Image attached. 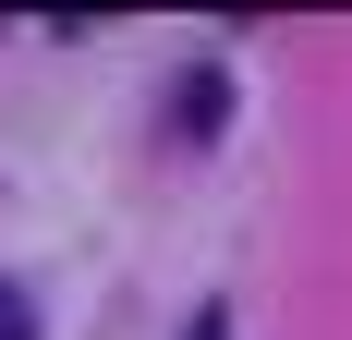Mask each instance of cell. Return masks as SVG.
Segmentation results:
<instances>
[{
    "mask_svg": "<svg viewBox=\"0 0 352 340\" xmlns=\"http://www.w3.org/2000/svg\"><path fill=\"white\" fill-rule=\"evenodd\" d=\"M219 122H231V73H219V61H195V73L170 85V134H195V146H207Z\"/></svg>",
    "mask_w": 352,
    "mask_h": 340,
    "instance_id": "obj_1",
    "label": "cell"
},
{
    "mask_svg": "<svg viewBox=\"0 0 352 340\" xmlns=\"http://www.w3.org/2000/svg\"><path fill=\"white\" fill-rule=\"evenodd\" d=\"M0 340H36V304L12 292V279H0Z\"/></svg>",
    "mask_w": 352,
    "mask_h": 340,
    "instance_id": "obj_2",
    "label": "cell"
},
{
    "mask_svg": "<svg viewBox=\"0 0 352 340\" xmlns=\"http://www.w3.org/2000/svg\"><path fill=\"white\" fill-rule=\"evenodd\" d=\"M182 340H231V304H195V316H182Z\"/></svg>",
    "mask_w": 352,
    "mask_h": 340,
    "instance_id": "obj_3",
    "label": "cell"
}]
</instances>
